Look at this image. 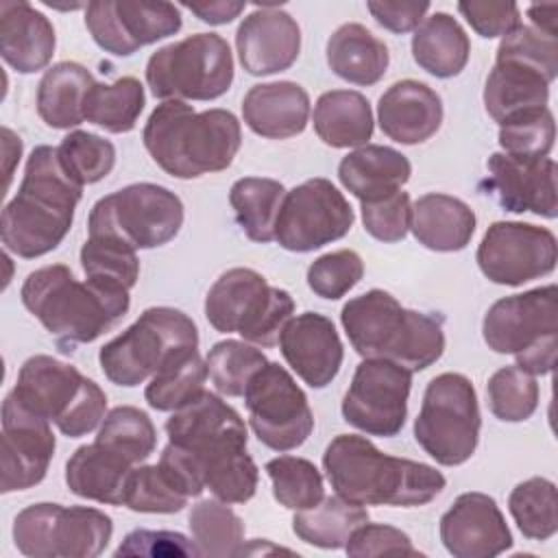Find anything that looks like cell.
<instances>
[{
    "label": "cell",
    "mask_w": 558,
    "mask_h": 558,
    "mask_svg": "<svg viewBox=\"0 0 558 558\" xmlns=\"http://www.w3.org/2000/svg\"><path fill=\"white\" fill-rule=\"evenodd\" d=\"M83 196L78 185L63 170L54 146H35L24 166L17 194L0 216V240L4 251L35 259L54 251L74 222Z\"/></svg>",
    "instance_id": "1"
},
{
    "label": "cell",
    "mask_w": 558,
    "mask_h": 558,
    "mask_svg": "<svg viewBox=\"0 0 558 558\" xmlns=\"http://www.w3.org/2000/svg\"><path fill=\"white\" fill-rule=\"evenodd\" d=\"M323 471L336 495L360 506H425L447 484L432 464L388 456L357 434H338L327 445Z\"/></svg>",
    "instance_id": "2"
},
{
    "label": "cell",
    "mask_w": 558,
    "mask_h": 558,
    "mask_svg": "<svg viewBox=\"0 0 558 558\" xmlns=\"http://www.w3.org/2000/svg\"><path fill=\"white\" fill-rule=\"evenodd\" d=\"M142 142L166 174L196 179L233 163L242 146V126L227 109L196 111L185 100H163L148 116Z\"/></svg>",
    "instance_id": "3"
},
{
    "label": "cell",
    "mask_w": 558,
    "mask_h": 558,
    "mask_svg": "<svg viewBox=\"0 0 558 558\" xmlns=\"http://www.w3.org/2000/svg\"><path fill=\"white\" fill-rule=\"evenodd\" d=\"M24 307L46 327L63 353L109 331L131 307L126 290L78 281L65 264L33 270L20 290Z\"/></svg>",
    "instance_id": "4"
},
{
    "label": "cell",
    "mask_w": 558,
    "mask_h": 558,
    "mask_svg": "<svg viewBox=\"0 0 558 558\" xmlns=\"http://www.w3.org/2000/svg\"><path fill=\"white\" fill-rule=\"evenodd\" d=\"M340 323L357 355L390 360L412 373L425 371L445 351V331L438 318L403 307L379 288L349 299L342 305Z\"/></svg>",
    "instance_id": "5"
},
{
    "label": "cell",
    "mask_w": 558,
    "mask_h": 558,
    "mask_svg": "<svg viewBox=\"0 0 558 558\" xmlns=\"http://www.w3.org/2000/svg\"><path fill=\"white\" fill-rule=\"evenodd\" d=\"M488 349L514 355L530 375H549L558 351V288L554 283L495 301L482 320Z\"/></svg>",
    "instance_id": "6"
},
{
    "label": "cell",
    "mask_w": 558,
    "mask_h": 558,
    "mask_svg": "<svg viewBox=\"0 0 558 558\" xmlns=\"http://www.w3.org/2000/svg\"><path fill=\"white\" fill-rule=\"evenodd\" d=\"M28 410L48 418L68 438L94 432L107 410L105 390L76 366L52 355L28 357L11 390Z\"/></svg>",
    "instance_id": "7"
},
{
    "label": "cell",
    "mask_w": 558,
    "mask_h": 558,
    "mask_svg": "<svg viewBox=\"0 0 558 558\" xmlns=\"http://www.w3.org/2000/svg\"><path fill=\"white\" fill-rule=\"evenodd\" d=\"M294 314L288 290L270 286L253 268H229L205 296V318L220 333H240L255 347H275Z\"/></svg>",
    "instance_id": "8"
},
{
    "label": "cell",
    "mask_w": 558,
    "mask_h": 558,
    "mask_svg": "<svg viewBox=\"0 0 558 558\" xmlns=\"http://www.w3.org/2000/svg\"><path fill=\"white\" fill-rule=\"evenodd\" d=\"M198 347L196 323L177 307H148L120 336L98 351L105 377L124 388L150 379L181 349Z\"/></svg>",
    "instance_id": "9"
},
{
    "label": "cell",
    "mask_w": 558,
    "mask_h": 558,
    "mask_svg": "<svg viewBox=\"0 0 558 558\" xmlns=\"http://www.w3.org/2000/svg\"><path fill=\"white\" fill-rule=\"evenodd\" d=\"M146 83L159 100H214L233 83V54L218 33H194L150 54Z\"/></svg>",
    "instance_id": "10"
},
{
    "label": "cell",
    "mask_w": 558,
    "mask_h": 558,
    "mask_svg": "<svg viewBox=\"0 0 558 558\" xmlns=\"http://www.w3.org/2000/svg\"><path fill=\"white\" fill-rule=\"evenodd\" d=\"M482 414L477 392L462 373L436 375L414 418V438L442 466L464 464L477 449Z\"/></svg>",
    "instance_id": "11"
},
{
    "label": "cell",
    "mask_w": 558,
    "mask_h": 558,
    "mask_svg": "<svg viewBox=\"0 0 558 558\" xmlns=\"http://www.w3.org/2000/svg\"><path fill=\"white\" fill-rule=\"evenodd\" d=\"M183 216V203L172 190L157 183H131L94 203L87 231L146 251L174 240Z\"/></svg>",
    "instance_id": "12"
},
{
    "label": "cell",
    "mask_w": 558,
    "mask_h": 558,
    "mask_svg": "<svg viewBox=\"0 0 558 558\" xmlns=\"http://www.w3.org/2000/svg\"><path fill=\"white\" fill-rule=\"evenodd\" d=\"M113 534V521L98 508L39 501L13 519V543L31 558H96Z\"/></svg>",
    "instance_id": "13"
},
{
    "label": "cell",
    "mask_w": 558,
    "mask_h": 558,
    "mask_svg": "<svg viewBox=\"0 0 558 558\" xmlns=\"http://www.w3.org/2000/svg\"><path fill=\"white\" fill-rule=\"evenodd\" d=\"M242 397L253 434L272 451L301 447L314 429V414L303 388L277 362L264 364Z\"/></svg>",
    "instance_id": "14"
},
{
    "label": "cell",
    "mask_w": 558,
    "mask_h": 558,
    "mask_svg": "<svg viewBox=\"0 0 558 558\" xmlns=\"http://www.w3.org/2000/svg\"><path fill=\"white\" fill-rule=\"evenodd\" d=\"M355 214L344 194L323 177L286 192L275 220V240L292 253H310L344 238Z\"/></svg>",
    "instance_id": "15"
},
{
    "label": "cell",
    "mask_w": 558,
    "mask_h": 558,
    "mask_svg": "<svg viewBox=\"0 0 558 558\" xmlns=\"http://www.w3.org/2000/svg\"><path fill=\"white\" fill-rule=\"evenodd\" d=\"M412 371L377 357H364L342 399V416L355 429L392 438L408 418Z\"/></svg>",
    "instance_id": "16"
},
{
    "label": "cell",
    "mask_w": 558,
    "mask_h": 558,
    "mask_svg": "<svg viewBox=\"0 0 558 558\" xmlns=\"http://www.w3.org/2000/svg\"><path fill=\"white\" fill-rule=\"evenodd\" d=\"M475 259L488 281L514 288L554 272L558 242L547 227L497 220L486 229Z\"/></svg>",
    "instance_id": "17"
},
{
    "label": "cell",
    "mask_w": 558,
    "mask_h": 558,
    "mask_svg": "<svg viewBox=\"0 0 558 558\" xmlns=\"http://www.w3.org/2000/svg\"><path fill=\"white\" fill-rule=\"evenodd\" d=\"M92 39L113 57H131L144 46L181 31V11L163 0H96L85 4Z\"/></svg>",
    "instance_id": "18"
},
{
    "label": "cell",
    "mask_w": 558,
    "mask_h": 558,
    "mask_svg": "<svg viewBox=\"0 0 558 558\" xmlns=\"http://www.w3.org/2000/svg\"><path fill=\"white\" fill-rule=\"evenodd\" d=\"M52 423L28 410L13 392L2 401L0 438V490L15 493L37 486L54 456Z\"/></svg>",
    "instance_id": "19"
},
{
    "label": "cell",
    "mask_w": 558,
    "mask_h": 558,
    "mask_svg": "<svg viewBox=\"0 0 558 558\" xmlns=\"http://www.w3.org/2000/svg\"><path fill=\"white\" fill-rule=\"evenodd\" d=\"M486 168V194H493L506 211H530L547 220L558 216L556 161L551 157L525 159L508 153H493Z\"/></svg>",
    "instance_id": "20"
},
{
    "label": "cell",
    "mask_w": 558,
    "mask_h": 558,
    "mask_svg": "<svg viewBox=\"0 0 558 558\" xmlns=\"http://www.w3.org/2000/svg\"><path fill=\"white\" fill-rule=\"evenodd\" d=\"M440 541L456 558H493L512 547L510 527L486 493H462L440 517Z\"/></svg>",
    "instance_id": "21"
},
{
    "label": "cell",
    "mask_w": 558,
    "mask_h": 558,
    "mask_svg": "<svg viewBox=\"0 0 558 558\" xmlns=\"http://www.w3.org/2000/svg\"><path fill=\"white\" fill-rule=\"evenodd\" d=\"M240 65L251 76H270L294 65L301 52V28L296 20L277 4H257L235 33Z\"/></svg>",
    "instance_id": "22"
},
{
    "label": "cell",
    "mask_w": 558,
    "mask_h": 558,
    "mask_svg": "<svg viewBox=\"0 0 558 558\" xmlns=\"http://www.w3.org/2000/svg\"><path fill=\"white\" fill-rule=\"evenodd\" d=\"M279 349L288 366L310 388L329 386L344 360V347L331 318L318 312L292 316L279 336Z\"/></svg>",
    "instance_id": "23"
},
{
    "label": "cell",
    "mask_w": 558,
    "mask_h": 558,
    "mask_svg": "<svg viewBox=\"0 0 558 558\" xmlns=\"http://www.w3.org/2000/svg\"><path fill=\"white\" fill-rule=\"evenodd\" d=\"M377 122L381 133L392 142L414 146L440 129L442 100L427 83L403 78L379 96Z\"/></svg>",
    "instance_id": "24"
},
{
    "label": "cell",
    "mask_w": 558,
    "mask_h": 558,
    "mask_svg": "<svg viewBox=\"0 0 558 558\" xmlns=\"http://www.w3.org/2000/svg\"><path fill=\"white\" fill-rule=\"evenodd\" d=\"M166 434L168 442L187 451L248 442V432L240 414L209 390H203L196 399L174 410L166 421Z\"/></svg>",
    "instance_id": "25"
},
{
    "label": "cell",
    "mask_w": 558,
    "mask_h": 558,
    "mask_svg": "<svg viewBox=\"0 0 558 558\" xmlns=\"http://www.w3.org/2000/svg\"><path fill=\"white\" fill-rule=\"evenodd\" d=\"M52 22L24 0L0 2V54L20 74L44 70L54 54Z\"/></svg>",
    "instance_id": "26"
},
{
    "label": "cell",
    "mask_w": 558,
    "mask_h": 558,
    "mask_svg": "<svg viewBox=\"0 0 558 558\" xmlns=\"http://www.w3.org/2000/svg\"><path fill=\"white\" fill-rule=\"evenodd\" d=\"M244 124L266 140H288L305 131L310 94L294 81L253 85L242 98Z\"/></svg>",
    "instance_id": "27"
},
{
    "label": "cell",
    "mask_w": 558,
    "mask_h": 558,
    "mask_svg": "<svg viewBox=\"0 0 558 558\" xmlns=\"http://www.w3.org/2000/svg\"><path fill=\"white\" fill-rule=\"evenodd\" d=\"M412 163L397 148L364 144L338 163V179L360 203L386 198L410 181Z\"/></svg>",
    "instance_id": "28"
},
{
    "label": "cell",
    "mask_w": 558,
    "mask_h": 558,
    "mask_svg": "<svg viewBox=\"0 0 558 558\" xmlns=\"http://www.w3.org/2000/svg\"><path fill=\"white\" fill-rule=\"evenodd\" d=\"M475 211L464 201L429 192L414 201L410 229L425 248L456 253L469 246L475 233Z\"/></svg>",
    "instance_id": "29"
},
{
    "label": "cell",
    "mask_w": 558,
    "mask_h": 558,
    "mask_svg": "<svg viewBox=\"0 0 558 558\" xmlns=\"http://www.w3.org/2000/svg\"><path fill=\"white\" fill-rule=\"evenodd\" d=\"M133 464L98 445H81L65 462V484L81 499L124 506Z\"/></svg>",
    "instance_id": "30"
},
{
    "label": "cell",
    "mask_w": 558,
    "mask_h": 558,
    "mask_svg": "<svg viewBox=\"0 0 558 558\" xmlns=\"http://www.w3.org/2000/svg\"><path fill=\"white\" fill-rule=\"evenodd\" d=\"M549 85L551 81L530 65L495 61L484 85L486 113L497 124H504L523 113L545 109L549 100Z\"/></svg>",
    "instance_id": "31"
},
{
    "label": "cell",
    "mask_w": 558,
    "mask_h": 558,
    "mask_svg": "<svg viewBox=\"0 0 558 558\" xmlns=\"http://www.w3.org/2000/svg\"><path fill=\"white\" fill-rule=\"evenodd\" d=\"M325 54L336 76L364 87L381 81L390 65L388 46L357 22L338 26L327 39Z\"/></svg>",
    "instance_id": "32"
},
{
    "label": "cell",
    "mask_w": 558,
    "mask_h": 558,
    "mask_svg": "<svg viewBox=\"0 0 558 558\" xmlns=\"http://www.w3.org/2000/svg\"><path fill=\"white\" fill-rule=\"evenodd\" d=\"M314 131L331 148H360L373 137V109L364 94L331 89L314 105Z\"/></svg>",
    "instance_id": "33"
},
{
    "label": "cell",
    "mask_w": 558,
    "mask_h": 558,
    "mask_svg": "<svg viewBox=\"0 0 558 558\" xmlns=\"http://www.w3.org/2000/svg\"><path fill=\"white\" fill-rule=\"evenodd\" d=\"M471 39L462 24L445 11L425 17L412 35V57L436 78L458 76L469 63Z\"/></svg>",
    "instance_id": "34"
},
{
    "label": "cell",
    "mask_w": 558,
    "mask_h": 558,
    "mask_svg": "<svg viewBox=\"0 0 558 558\" xmlns=\"http://www.w3.org/2000/svg\"><path fill=\"white\" fill-rule=\"evenodd\" d=\"M92 72L76 61L48 68L37 85V113L50 129H74L85 122L83 102L94 85Z\"/></svg>",
    "instance_id": "35"
},
{
    "label": "cell",
    "mask_w": 558,
    "mask_h": 558,
    "mask_svg": "<svg viewBox=\"0 0 558 558\" xmlns=\"http://www.w3.org/2000/svg\"><path fill=\"white\" fill-rule=\"evenodd\" d=\"M207 377V362L201 357L198 347L181 349L150 377L144 399L157 412H174L205 390Z\"/></svg>",
    "instance_id": "36"
},
{
    "label": "cell",
    "mask_w": 558,
    "mask_h": 558,
    "mask_svg": "<svg viewBox=\"0 0 558 558\" xmlns=\"http://www.w3.org/2000/svg\"><path fill=\"white\" fill-rule=\"evenodd\" d=\"M366 521L368 510L364 506L333 495L323 497L314 508L296 510L292 517V532L307 545L320 549H340Z\"/></svg>",
    "instance_id": "37"
},
{
    "label": "cell",
    "mask_w": 558,
    "mask_h": 558,
    "mask_svg": "<svg viewBox=\"0 0 558 558\" xmlns=\"http://www.w3.org/2000/svg\"><path fill=\"white\" fill-rule=\"evenodd\" d=\"M283 196V183L266 177H244L231 185L229 205L248 240L259 244L275 240V220Z\"/></svg>",
    "instance_id": "38"
},
{
    "label": "cell",
    "mask_w": 558,
    "mask_h": 558,
    "mask_svg": "<svg viewBox=\"0 0 558 558\" xmlns=\"http://www.w3.org/2000/svg\"><path fill=\"white\" fill-rule=\"evenodd\" d=\"M144 105V85L135 76H122L113 83H94L85 96L83 116L107 133H129L135 129Z\"/></svg>",
    "instance_id": "39"
},
{
    "label": "cell",
    "mask_w": 558,
    "mask_h": 558,
    "mask_svg": "<svg viewBox=\"0 0 558 558\" xmlns=\"http://www.w3.org/2000/svg\"><path fill=\"white\" fill-rule=\"evenodd\" d=\"M192 541L201 556L229 558L238 556L244 545V523L220 499H201L187 514Z\"/></svg>",
    "instance_id": "40"
},
{
    "label": "cell",
    "mask_w": 558,
    "mask_h": 558,
    "mask_svg": "<svg viewBox=\"0 0 558 558\" xmlns=\"http://www.w3.org/2000/svg\"><path fill=\"white\" fill-rule=\"evenodd\" d=\"M508 510L530 541H547L558 532L556 484L547 477L519 482L508 495Z\"/></svg>",
    "instance_id": "41"
},
{
    "label": "cell",
    "mask_w": 558,
    "mask_h": 558,
    "mask_svg": "<svg viewBox=\"0 0 558 558\" xmlns=\"http://www.w3.org/2000/svg\"><path fill=\"white\" fill-rule=\"evenodd\" d=\"M96 442L135 466L148 460L155 451L157 429L144 410L135 405H118L102 418Z\"/></svg>",
    "instance_id": "42"
},
{
    "label": "cell",
    "mask_w": 558,
    "mask_h": 558,
    "mask_svg": "<svg viewBox=\"0 0 558 558\" xmlns=\"http://www.w3.org/2000/svg\"><path fill=\"white\" fill-rule=\"evenodd\" d=\"M81 266L85 279L126 292H131L140 277L137 251L120 240L102 235H87L81 246Z\"/></svg>",
    "instance_id": "43"
},
{
    "label": "cell",
    "mask_w": 558,
    "mask_h": 558,
    "mask_svg": "<svg viewBox=\"0 0 558 558\" xmlns=\"http://www.w3.org/2000/svg\"><path fill=\"white\" fill-rule=\"evenodd\" d=\"M205 362L214 388L225 397H242L251 377L268 364L259 347L231 338L216 342Z\"/></svg>",
    "instance_id": "44"
},
{
    "label": "cell",
    "mask_w": 558,
    "mask_h": 558,
    "mask_svg": "<svg viewBox=\"0 0 558 558\" xmlns=\"http://www.w3.org/2000/svg\"><path fill=\"white\" fill-rule=\"evenodd\" d=\"M272 497L288 510L314 508L325 497V484L314 462L299 456H277L266 462Z\"/></svg>",
    "instance_id": "45"
},
{
    "label": "cell",
    "mask_w": 558,
    "mask_h": 558,
    "mask_svg": "<svg viewBox=\"0 0 558 558\" xmlns=\"http://www.w3.org/2000/svg\"><path fill=\"white\" fill-rule=\"evenodd\" d=\"M63 170L78 185L102 181L116 166V146L89 131L74 129L57 146Z\"/></svg>",
    "instance_id": "46"
},
{
    "label": "cell",
    "mask_w": 558,
    "mask_h": 558,
    "mask_svg": "<svg viewBox=\"0 0 558 558\" xmlns=\"http://www.w3.org/2000/svg\"><path fill=\"white\" fill-rule=\"evenodd\" d=\"M490 412L506 423L527 421L538 408V384L534 375L521 371L517 364L501 366L486 384Z\"/></svg>",
    "instance_id": "47"
},
{
    "label": "cell",
    "mask_w": 558,
    "mask_h": 558,
    "mask_svg": "<svg viewBox=\"0 0 558 558\" xmlns=\"http://www.w3.org/2000/svg\"><path fill=\"white\" fill-rule=\"evenodd\" d=\"M187 499L190 497L177 490L159 464L133 466L124 495V506L129 510L146 514H174L187 506Z\"/></svg>",
    "instance_id": "48"
},
{
    "label": "cell",
    "mask_w": 558,
    "mask_h": 558,
    "mask_svg": "<svg viewBox=\"0 0 558 558\" xmlns=\"http://www.w3.org/2000/svg\"><path fill=\"white\" fill-rule=\"evenodd\" d=\"M556 140V122L549 107L523 113L499 124V146L504 153L525 159L549 157Z\"/></svg>",
    "instance_id": "49"
},
{
    "label": "cell",
    "mask_w": 558,
    "mask_h": 558,
    "mask_svg": "<svg viewBox=\"0 0 558 558\" xmlns=\"http://www.w3.org/2000/svg\"><path fill=\"white\" fill-rule=\"evenodd\" d=\"M495 61H517L530 65L554 83L558 76V37L545 35L534 26L519 24L501 37Z\"/></svg>",
    "instance_id": "50"
},
{
    "label": "cell",
    "mask_w": 558,
    "mask_h": 558,
    "mask_svg": "<svg viewBox=\"0 0 558 558\" xmlns=\"http://www.w3.org/2000/svg\"><path fill=\"white\" fill-rule=\"evenodd\" d=\"M364 277V262L351 248H340L316 257L307 268V286L320 296L336 301L353 290Z\"/></svg>",
    "instance_id": "51"
},
{
    "label": "cell",
    "mask_w": 558,
    "mask_h": 558,
    "mask_svg": "<svg viewBox=\"0 0 558 558\" xmlns=\"http://www.w3.org/2000/svg\"><path fill=\"white\" fill-rule=\"evenodd\" d=\"M412 203L410 194L399 190L386 198L362 203V222L368 235L379 242H401L410 231Z\"/></svg>",
    "instance_id": "52"
},
{
    "label": "cell",
    "mask_w": 558,
    "mask_h": 558,
    "mask_svg": "<svg viewBox=\"0 0 558 558\" xmlns=\"http://www.w3.org/2000/svg\"><path fill=\"white\" fill-rule=\"evenodd\" d=\"M344 551L351 558H371V556H399V554H410L416 556L421 554L414 545L412 538L401 532L399 527L386 525V523H364L360 525L347 541Z\"/></svg>",
    "instance_id": "53"
},
{
    "label": "cell",
    "mask_w": 558,
    "mask_h": 558,
    "mask_svg": "<svg viewBox=\"0 0 558 558\" xmlns=\"http://www.w3.org/2000/svg\"><path fill=\"white\" fill-rule=\"evenodd\" d=\"M116 558L120 556H201L194 541L183 536L181 532L170 530H133L124 536V541L113 551Z\"/></svg>",
    "instance_id": "54"
},
{
    "label": "cell",
    "mask_w": 558,
    "mask_h": 558,
    "mask_svg": "<svg viewBox=\"0 0 558 558\" xmlns=\"http://www.w3.org/2000/svg\"><path fill=\"white\" fill-rule=\"evenodd\" d=\"M458 11L469 22V26L484 39L504 37L521 24V11H519V4L514 2L471 0V2H458Z\"/></svg>",
    "instance_id": "55"
},
{
    "label": "cell",
    "mask_w": 558,
    "mask_h": 558,
    "mask_svg": "<svg viewBox=\"0 0 558 558\" xmlns=\"http://www.w3.org/2000/svg\"><path fill=\"white\" fill-rule=\"evenodd\" d=\"M373 20L390 33L416 31L429 11V2H366Z\"/></svg>",
    "instance_id": "56"
},
{
    "label": "cell",
    "mask_w": 558,
    "mask_h": 558,
    "mask_svg": "<svg viewBox=\"0 0 558 558\" xmlns=\"http://www.w3.org/2000/svg\"><path fill=\"white\" fill-rule=\"evenodd\" d=\"M187 11H192L201 22L205 24H229L233 22L244 9L246 2H229V0H216V2H183Z\"/></svg>",
    "instance_id": "57"
},
{
    "label": "cell",
    "mask_w": 558,
    "mask_h": 558,
    "mask_svg": "<svg viewBox=\"0 0 558 558\" xmlns=\"http://www.w3.org/2000/svg\"><path fill=\"white\" fill-rule=\"evenodd\" d=\"M527 15L532 20V26L545 35H551V37H558V26H556V20H558V4L556 2H549V4H532L527 9Z\"/></svg>",
    "instance_id": "58"
},
{
    "label": "cell",
    "mask_w": 558,
    "mask_h": 558,
    "mask_svg": "<svg viewBox=\"0 0 558 558\" xmlns=\"http://www.w3.org/2000/svg\"><path fill=\"white\" fill-rule=\"evenodd\" d=\"M4 135V155H7V185L11 181V172H13V161H20L22 155V140L11 131V129H2Z\"/></svg>",
    "instance_id": "59"
},
{
    "label": "cell",
    "mask_w": 558,
    "mask_h": 558,
    "mask_svg": "<svg viewBox=\"0 0 558 558\" xmlns=\"http://www.w3.org/2000/svg\"><path fill=\"white\" fill-rule=\"evenodd\" d=\"M264 554V551H290L286 547H277V545H270L266 538H253L251 545H242L240 547V554L238 556H244V554Z\"/></svg>",
    "instance_id": "60"
}]
</instances>
